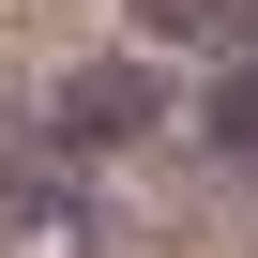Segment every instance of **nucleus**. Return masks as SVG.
I'll list each match as a JSON object with an SVG mask.
<instances>
[{"label":"nucleus","instance_id":"obj_1","mask_svg":"<svg viewBox=\"0 0 258 258\" xmlns=\"http://www.w3.org/2000/svg\"><path fill=\"white\" fill-rule=\"evenodd\" d=\"M152 121H167V76L152 61H91V76H61V121H46V137L61 152H137Z\"/></svg>","mask_w":258,"mask_h":258},{"label":"nucleus","instance_id":"obj_4","mask_svg":"<svg viewBox=\"0 0 258 258\" xmlns=\"http://www.w3.org/2000/svg\"><path fill=\"white\" fill-rule=\"evenodd\" d=\"M243 198H258V152H243Z\"/></svg>","mask_w":258,"mask_h":258},{"label":"nucleus","instance_id":"obj_3","mask_svg":"<svg viewBox=\"0 0 258 258\" xmlns=\"http://www.w3.org/2000/svg\"><path fill=\"white\" fill-rule=\"evenodd\" d=\"M198 137H213V152H228V167H243V152H258V46H243V61H228V76H213V91H198Z\"/></svg>","mask_w":258,"mask_h":258},{"label":"nucleus","instance_id":"obj_2","mask_svg":"<svg viewBox=\"0 0 258 258\" xmlns=\"http://www.w3.org/2000/svg\"><path fill=\"white\" fill-rule=\"evenodd\" d=\"M0 258H121V243H106V213H91L76 182L31 167V182H0Z\"/></svg>","mask_w":258,"mask_h":258}]
</instances>
